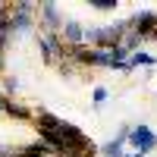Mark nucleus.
Masks as SVG:
<instances>
[{"label":"nucleus","instance_id":"9d476101","mask_svg":"<svg viewBox=\"0 0 157 157\" xmlns=\"http://www.w3.org/2000/svg\"><path fill=\"white\" fill-rule=\"evenodd\" d=\"M19 91H22V82H19V78H6V101H10L13 94H19Z\"/></svg>","mask_w":157,"mask_h":157},{"label":"nucleus","instance_id":"f257e3e1","mask_svg":"<svg viewBox=\"0 0 157 157\" xmlns=\"http://www.w3.org/2000/svg\"><path fill=\"white\" fill-rule=\"evenodd\" d=\"M32 10H35V3H29V0L10 6V35H13V38L32 32Z\"/></svg>","mask_w":157,"mask_h":157},{"label":"nucleus","instance_id":"39448f33","mask_svg":"<svg viewBox=\"0 0 157 157\" xmlns=\"http://www.w3.org/2000/svg\"><path fill=\"white\" fill-rule=\"evenodd\" d=\"M60 41L66 44V47H85V25H78L75 19L63 22V35H60Z\"/></svg>","mask_w":157,"mask_h":157},{"label":"nucleus","instance_id":"2eb2a0df","mask_svg":"<svg viewBox=\"0 0 157 157\" xmlns=\"http://www.w3.org/2000/svg\"><path fill=\"white\" fill-rule=\"evenodd\" d=\"M0 72H3V54H0Z\"/></svg>","mask_w":157,"mask_h":157},{"label":"nucleus","instance_id":"7ed1b4c3","mask_svg":"<svg viewBox=\"0 0 157 157\" xmlns=\"http://www.w3.org/2000/svg\"><path fill=\"white\" fill-rule=\"evenodd\" d=\"M129 145L135 148V154H151L157 148V135H154V129L151 126H132L129 129Z\"/></svg>","mask_w":157,"mask_h":157},{"label":"nucleus","instance_id":"4468645a","mask_svg":"<svg viewBox=\"0 0 157 157\" xmlns=\"http://www.w3.org/2000/svg\"><path fill=\"white\" fill-rule=\"evenodd\" d=\"M123 157H141V154H135V151H132V154H123Z\"/></svg>","mask_w":157,"mask_h":157},{"label":"nucleus","instance_id":"0eeeda50","mask_svg":"<svg viewBox=\"0 0 157 157\" xmlns=\"http://www.w3.org/2000/svg\"><path fill=\"white\" fill-rule=\"evenodd\" d=\"M132 66H157V57L154 54H145V50H135V54H129V60H126V69H132Z\"/></svg>","mask_w":157,"mask_h":157},{"label":"nucleus","instance_id":"9b49d317","mask_svg":"<svg viewBox=\"0 0 157 157\" xmlns=\"http://www.w3.org/2000/svg\"><path fill=\"white\" fill-rule=\"evenodd\" d=\"M22 148L19 145H0V157H19Z\"/></svg>","mask_w":157,"mask_h":157},{"label":"nucleus","instance_id":"1a4fd4ad","mask_svg":"<svg viewBox=\"0 0 157 157\" xmlns=\"http://www.w3.org/2000/svg\"><path fill=\"white\" fill-rule=\"evenodd\" d=\"M88 6L98 13H113V10H120V0H91Z\"/></svg>","mask_w":157,"mask_h":157},{"label":"nucleus","instance_id":"6e6552de","mask_svg":"<svg viewBox=\"0 0 157 157\" xmlns=\"http://www.w3.org/2000/svg\"><path fill=\"white\" fill-rule=\"evenodd\" d=\"M6 116H13V120H32V110L16 104V101H6Z\"/></svg>","mask_w":157,"mask_h":157},{"label":"nucleus","instance_id":"ddd939ff","mask_svg":"<svg viewBox=\"0 0 157 157\" xmlns=\"http://www.w3.org/2000/svg\"><path fill=\"white\" fill-rule=\"evenodd\" d=\"M0 113H6V94H0Z\"/></svg>","mask_w":157,"mask_h":157},{"label":"nucleus","instance_id":"f8f14e48","mask_svg":"<svg viewBox=\"0 0 157 157\" xmlns=\"http://www.w3.org/2000/svg\"><path fill=\"white\" fill-rule=\"evenodd\" d=\"M104 101H107V88H94L91 91V104H94V107H101Z\"/></svg>","mask_w":157,"mask_h":157},{"label":"nucleus","instance_id":"423d86ee","mask_svg":"<svg viewBox=\"0 0 157 157\" xmlns=\"http://www.w3.org/2000/svg\"><path fill=\"white\" fill-rule=\"evenodd\" d=\"M38 10H41V22L47 25L44 32H57V29H63V19H60V13H57V3H38Z\"/></svg>","mask_w":157,"mask_h":157},{"label":"nucleus","instance_id":"20e7f679","mask_svg":"<svg viewBox=\"0 0 157 157\" xmlns=\"http://www.w3.org/2000/svg\"><path fill=\"white\" fill-rule=\"evenodd\" d=\"M157 29V13L154 10H138L132 19H129V32H135L141 38H151V32Z\"/></svg>","mask_w":157,"mask_h":157},{"label":"nucleus","instance_id":"f03ea898","mask_svg":"<svg viewBox=\"0 0 157 157\" xmlns=\"http://www.w3.org/2000/svg\"><path fill=\"white\" fill-rule=\"evenodd\" d=\"M38 47H41V54H44L47 63H63V60H66V44L60 41L57 32H41Z\"/></svg>","mask_w":157,"mask_h":157}]
</instances>
